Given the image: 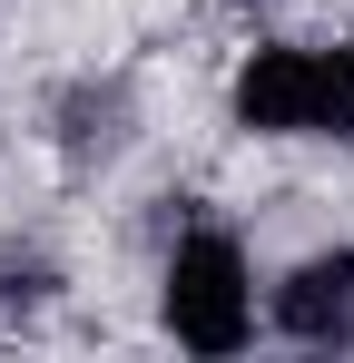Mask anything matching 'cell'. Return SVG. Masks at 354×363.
<instances>
[{
    "label": "cell",
    "instance_id": "obj_1",
    "mask_svg": "<svg viewBox=\"0 0 354 363\" xmlns=\"http://www.w3.org/2000/svg\"><path fill=\"white\" fill-rule=\"evenodd\" d=\"M236 128H256V138H345L354 147V40L345 50H256L236 69Z\"/></svg>",
    "mask_w": 354,
    "mask_h": 363
},
{
    "label": "cell",
    "instance_id": "obj_2",
    "mask_svg": "<svg viewBox=\"0 0 354 363\" xmlns=\"http://www.w3.org/2000/svg\"><path fill=\"white\" fill-rule=\"evenodd\" d=\"M168 334L187 344V354H236L246 344V324H256V285H246V255H236V236H217V226H197V236H177L168 255Z\"/></svg>",
    "mask_w": 354,
    "mask_h": 363
},
{
    "label": "cell",
    "instance_id": "obj_3",
    "mask_svg": "<svg viewBox=\"0 0 354 363\" xmlns=\"http://www.w3.org/2000/svg\"><path fill=\"white\" fill-rule=\"evenodd\" d=\"M276 324H286L295 344H354V245L335 255H305L286 285H276Z\"/></svg>",
    "mask_w": 354,
    "mask_h": 363
}]
</instances>
